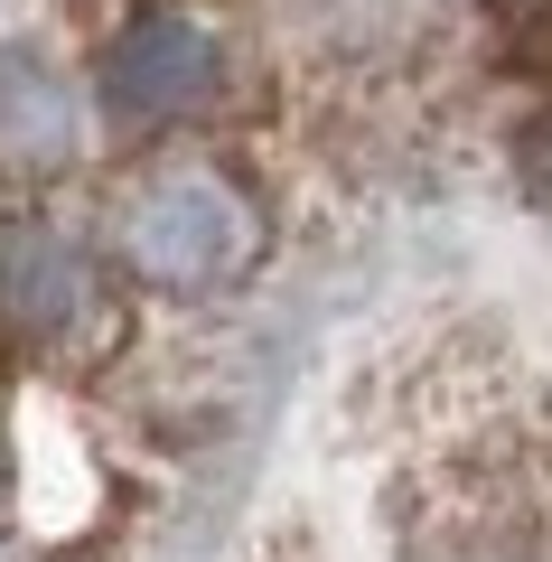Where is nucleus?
<instances>
[{
    "mask_svg": "<svg viewBox=\"0 0 552 562\" xmlns=\"http://www.w3.org/2000/svg\"><path fill=\"white\" fill-rule=\"evenodd\" d=\"M103 254L169 301H216L262 262V198L225 160H150L103 206Z\"/></svg>",
    "mask_w": 552,
    "mask_h": 562,
    "instance_id": "obj_1",
    "label": "nucleus"
},
{
    "mask_svg": "<svg viewBox=\"0 0 552 562\" xmlns=\"http://www.w3.org/2000/svg\"><path fill=\"white\" fill-rule=\"evenodd\" d=\"M225 94H235V47H225V29L206 20V10H188V0H140L94 57V103H103V122L132 132V140L188 132V122H206Z\"/></svg>",
    "mask_w": 552,
    "mask_h": 562,
    "instance_id": "obj_2",
    "label": "nucleus"
},
{
    "mask_svg": "<svg viewBox=\"0 0 552 562\" xmlns=\"http://www.w3.org/2000/svg\"><path fill=\"white\" fill-rule=\"evenodd\" d=\"M113 328V281L76 235H57L47 216H0V338L47 347V357H94Z\"/></svg>",
    "mask_w": 552,
    "mask_h": 562,
    "instance_id": "obj_3",
    "label": "nucleus"
},
{
    "mask_svg": "<svg viewBox=\"0 0 552 562\" xmlns=\"http://www.w3.org/2000/svg\"><path fill=\"white\" fill-rule=\"evenodd\" d=\"M85 103L38 47H0V169H66Z\"/></svg>",
    "mask_w": 552,
    "mask_h": 562,
    "instance_id": "obj_4",
    "label": "nucleus"
},
{
    "mask_svg": "<svg viewBox=\"0 0 552 562\" xmlns=\"http://www.w3.org/2000/svg\"><path fill=\"white\" fill-rule=\"evenodd\" d=\"M394 562H525V525H515V506L496 497H431L413 525H403V553Z\"/></svg>",
    "mask_w": 552,
    "mask_h": 562,
    "instance_id": "obj_5",
    "label": "nucleus"
},
{
    "mask_svg": "<svg viewBox=\"0 0 552 562\" xmlns=\"http://www.w3.org/2000/svg\"><path fill=\"white\" fill-rule=\"evenodd\" d=\"M515 179H525L533 206H552V103L525 122V132H515Z\"/></svg>",
    "mask_w": 552,
    "mask_h": 562,
    "instance_id": "obj_6",
    "label": "nucleus"
}]
</instances>
